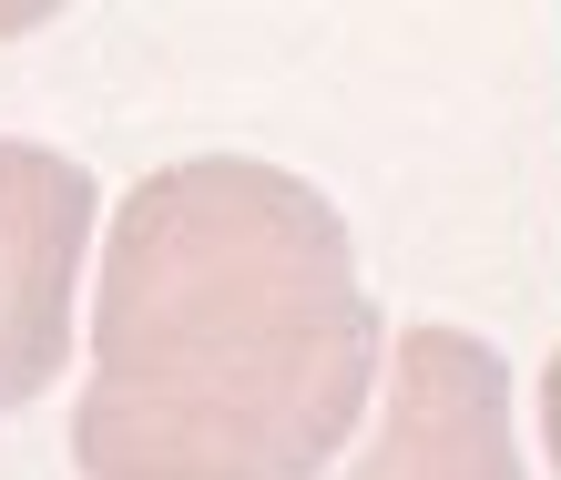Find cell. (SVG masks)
I'll return each instance as SVG.
<instances>
[{"mask_svg":"<svg viewBox=\"0 0 561 480\" xmlns=\"http://www.w3.org/2000/svg\"><path fill=\"white\" fill-rule=\"evenodd\" d=\"M236 195V164H194L153 184L123 226L103 307V409H92L103 480H286L347 430L368 317L337 276L327 205L286 184L245 297H225Z\"/></svg>","mask_w":561,"mask_h":480,"instance_id":"cell-1","label":"cell"}]
</instances>
